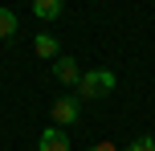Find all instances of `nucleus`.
I'll return each mask as SVG.
<instances>
[{"label":"nucleus","instance_id":"obj_1","mask_svg":"<svg viewBox=\"0 0 155 151\" xmlns=\"http://www.w3.org/2000/svg\"><path fill=\"white\" fill-rule=\"evenodd\" d=\"M114 86H118L114 70H90V74H82V82H78V98H82V102L106 98V94H114Z\"/></svg>","mask_w":155,"mask_h":151},{"label":"nucleus","instance_id":"obj_2","mask_svg":"<svg viewBox=\"0 0 155 151\" xmlns=\"http://www.w3.org/2000/svg\"><path fill=\"white\" fill-rule=\"evenodd\" d=\"M49 114H53V127H70V123H78V114H82V98H78V94L57 98Z\"/></svg>","mask_w":155,"mask_h":151},{"label":"nucleus","instance_id":"obj_3","mask_svg":"<svg viewBox=\"0 0 155 151\" xmlns=\"http://www.w3.org/2000/svg\"><path fill=\"white\" fill-rule=\"evenodd\" d=\"M53 78L57 82H61V86H78V82H82V65H78L74 61V57H57V61H53Z\"/></svg>","mask_w":155,"mask_h":151},{"label":"nucleus","instance_id":"obj_4","mask_svg":"<svg viewBox=\"0 0 155 151\" xmlns=\"http://www.w3.org/2000/svg\"><path fill=\"white\" fill-rule=\"evenodd\" d=\"M37 151H70V139H65L57 127H49V131H41V139H37Z\"/></svg>","mask_w":155,"mask_h":151},{"label":"nucleus","instance_id":"obj_5","mask_svg":"<svg viewBox=\"0 0 155 151\" xmlns=\"http://www.w3.org/2000/svg\"><path fill=\"white\" fill-rule=\"evenodd\" d=\"M65 8V0H33V12L41 16V21H57Z\"/></svg>","mask_w":155,"mask_h":151},{"label":"nucleus","instance_id":"obj_6","mask_svg":"<svg viewBox=\"0 0 155 151\" xmlns=\"http://www.w3.org/2000/svg\"><path fill=\"white\" fill-rule=\"evenodd\" d=\"M33 49H37V57H45V61H57V57H61L57 53V41L49 37V33H41V37L33 41Z\"/></svg>","mask_w":155,"mask_h":151},{"label":"nucleus","instance_id":"obj_7","mask_svg":"<svg viewBox=\"0 0 155 151\" xmlns=\"http://www.w3.org/2000/svg\"><path fill=\"white\" fill-rule=\"evenodd\" d=\"M16 33V12L12 8H0V41H8Z\"/></svg>","mask_w":155,"mask_h":151},{"label":"nucleus","instance_id":"obj_8","mask_svg":"<svg viewBox=\"0 0 155 151\" xmlns=\"http://www.w3.org/2000/svg\"><path fill=\"white\" fill-rule=\"evenodd\" d=\"M127 151H155V139L151 135H139L135 143H127Z\"/></svg>","mask_w":155,"mask_h":151},{"label":"nucleus","instance_id":"obj_9","mask_svg":"<svg viewBox=\"0 0 155 151\" xmlns=\"http://www.w3.org/2000/svg\"><path fill=\"white\" fill-rule=\"evenodd\" d=\"M90 151H118V143H94Z\"/></svg>","mask_w":155,"mask_h":151}]
</instances>
